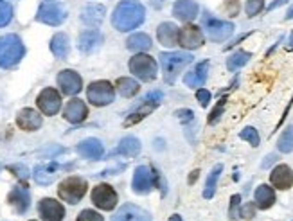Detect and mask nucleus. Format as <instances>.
I'll return each mask as SVG.
<instances>
[{
	"label": "nucleus",
	"mask_w": 293,
	"mask_h": 221,
	"mask_svg": "<svg viewBox=\"0 0 293 221\" xmlns=\"http://www.w3.org/2000/svg\"><path fill=\"white\" fill-rule=\"evenodd\" d=\"M8 202L18 214L26 212L31 205V196H29V191L26 189V185H24V187H20V185L13 187V191L8 194Z\"/></svg>",
	"instance_id": "412c9836"
},
{
	"label": "nucleus",
	"mask_w": 293,
	"mask_h": 221,
	"mask_svg": "<svg viewBox=\"0 0 293 221\" xmlns=\"http://www.w3.org/2000/svg\"><path fill=\"white\" fill-rule=\"evenodd\" d=\"M87 189H88L87 180H83L81 176H69L59 184L58 194L63 202L70 203V205H76L87 194Z\"/></svg>",
	"instance_id": "20e7f679"
},
{
	"label": "nucleus",
	"mask_w": 293,
	"mask_h": 221,
	"mask_svg": "<svg viewBox=\"0 0 293 221\" xmlns=\"http://www.w3.org/2000/svg\"><path fill=\"white\" fill-rule=\"evenodd\" d=\"M77 153H79L83 159H88V160H99L104 153V147H103V142L99 139H85L83 142L77 146Z\"/></svg>",
	"instance_id": "4be33fe9"
},
{
	"label": "nucleus",
	"mask_w": 293,
	"mask_h": 221,
	"mask_svg": "<svg viewBox=\"0 0 293 221\" xmlns=\"http://www.w3.org/2000/svg\"><path fill=\"white\" fill-rule=\"evenodd\" d=\"M264 9V0H246V6H245V11L250 18L257 16L261 11Z\"/></svg>",
	"instance_id": "4c0bfd02"
},
{
	"label": "nucleus",
	"mask_w": 293,
	"mask_h": 221,
	"mask_svg": "<svg viewBox=\"0 0 293 221\" xmlns=\"http://www.w3.org/2000/svg\"><path fill=\"white\" fill-rule=\"evenodd\" d=\"M178 45H182L183 49H198L203 45V33L200 27L187 24L185 27L178 31Z\"/></svg>",
	"instance_id": "f8f14e48"
},
{
	"label": "nucleus",
	"mask_w": 293,
	"mask_h": 221,
	"mask_svg": "<svg viewBox=\"0 0 293 221\" xmlns=\"http://www.w3.org/2000/svg\"><path fill=\"white\" fill-rule=\"evenodd\" d=\"M36 104L45 115H56L61 108V97L54 89H44L36 97Z\"/></svg>",
	"instance_id": "9b49d317"
},
{
	"label": "nucleus",
	"mask_w": 293,
	"mask_h": 221,
	"mask_svg": "<svg viewBox=\"0 0 293 221\" xmlns=\"http://www.w3.org/2000/svg\"><path fill=\"white\" fill-rule=\"evenodd\" d=\"M162 92L160 90H155V92H150L146 97H144V101H150V103H155V104H160V101H162Z\"/></svg>",
	"instance_id": "c03bdc74"
},
{
	"label": "nucleus",
	"mask_w": 293,
	"mask_h": 221,
	"mask_svg": "<svg viewBox=\"0 0 293 221\" xmlns=\"http://www.w3.org/2000/svg\"><path fill=\"white\" fill-rule=\"evenodd\" d=\"M254 200H256V207L261 210L270 209L271 205L275 203V192L270 185L261 184L259 187L256 189V194H254Z\"/></svg>",
	"instance_id": "bb28decb"
},
{
	"label": "nucleus",
	"mask_w": 293,
	"mask_h": 221,
	"mask_svg": "<svg viewBox=\"0 0 293 221\" xmlns=\"http://www.w3.org/2000/svg\"><path fill=\"white\" fill-rule=\"evenodd\" d=\"M289 45H291V49H293V33H291V36H289Z\"/></svg>",
	"instance_id": "864d4df0"
},
{
	"label": "nucleus",
	"mask_w": 293,
	"mask_h": 221,
	"mask_svg": "<svg viewBox=\"0 0 293 221\" xmlns=\"http://www.w3.org/2000/svg\"><path fill=\"white\" fill-rule=\"evenodd\" d=\"M9 171H15V174L20 178V180L26 182L27 176H29V171H27L26 166H22V164H18V166H9Z\"/></svg>",
	"instance_id": "79ce46f5"
},
{
	"label": "nucleus",
	"mask_w": 293,
	"mask_h": 221,
	"mask_svg": "<svg viewBox=\"0 0 293 221\" xmlns=\"http://www.w3.org/2000/svg\"><path fill=\"white\" fill-rule=\"evenodd\" d=\"M207 76H209V61H202L194 67L191 72L185 74L183 83H185L189 89H200V86L205 85Z\"/></svg>",
	"instance_id": "6ab92c4d"
},
{
	"label": "nucleus",
	"mask_w": 293,
	"mask_h": 221,
	"mask_svg": "<svg viewBox=\"0 0 293 221\" xmlns=\"http://www.w3.org/2000/svg\"><path fill=\"white\" fill-rule=\"evenodd\" d=\"M158 58H160V65L164 70V81L169 85H173L178 74L193 61V56L189 52H162Z\"/></svg>",
	"instance_id": "7ed1b4c3"
},
{
	"label": "nucleus",
	"mask_w": 293,
	"mask_h": 221,
	"mask_svg": "<svg viewBox=\"0 0 293 221\" xmlns=\"http://www.w3.org/2000/svg\"><path fill=\"white\" fill-rule=\"evenodd\" d=\"M202 24H203V29L207 31V34H209V38L213 41H225L227 38L232 36V33H234V24L225 22V20H220V18H214V16H211L209 13L203 15Z\"/></svg>",
	"instance_id": "0eeeda50"
},
{
	"label": "nucleus",
	"mask_w": 293,
	"mask_h": 221,
	"mask_svg": "<svg viewBox=\"0 0 293 221\" xmlns=\"http://www.w3.org/2000/svg\"><path fill=\"white\" fill-rule=\"evenodd\" d=\"M196 99H198V103L205 108L207 104L211 103V92L205 89H198V92H196Z\"/></svg>",
	"instance_id": "a19ab883"
},
{
	"label": "nucleus",
	"mask_w": 293,
	"mask_h": 221,
	"mask_svg": "<svg viewBox=\"0 0 293 221\" xmlns=\"http://www.w3.org/2000/svg\"><path fill=\"white\" fill-rule=\"evenodd\" d=\"M87 97L94 106H107L114 103L115 99V89L110 81H94L87 89Z\"/></svg>",
	"instance_id": "423d86ee"
},
{
	"label": "nucleus",
	"mask_w": 293,
	"mask_h": 221,
	"mask_svg": "<svg viewBox=\"0 0 293 221\" xmlns=\"http://www.w3.org/2000/svg\"><path fill=\"white\" fill-rule=\"evenodd\" d=\"M13 18V8L9 2L6 0H0V27L8 26Z\"/></svg>",
	"instance_id": "e433bc0d"
},
{
	"label": "nucleus",
	"mask_w": 293,
	"mask_h": 221,
	"mask_svg": "<svg viewBox=\"0 0 293 221\" xmlns=\"http://www.w3.org/2000/svg\"><path fill=\"white\" fill-rule=\"evenodd\" d=\"M101 43H103V34H101L99 31L90 29V31L81 33L79 41H77V47H79V51L85 52V54H90V52H94L95 49H99Z\"/></svg>",
	"instance_id": "b1692460"
},
{
	"label": "nucleus",
	"mask_w": 293,
	"mask_h": 221,
	"mask_svg": "<svg viewBox=\"0 0 293 221\" xmlns=\"http://www.w3.org/2000/svg\"><path fill=\"white\" fill-rule=\"evenodd\" d=\"M114 221H151V214L132 203H126L115 212Z\"/></svg>",
	"instance_id": "2eb2a0df"
},
{
	"label": "nucleus",
	"mask_w": 293,
	"mask_h": 221,
	"mask_svg": "<svg viewBox=\"0 0 293 221\" xmlns=\"http://www.w3.org/2000/svg\"><path fill=\"white\" fill-rule=\"evenodd\" d=\"M130 72L140 79V81H153L157 78V61L151 56L137 52L130 59Z\"/></svg>",
	"instance_id": "39448f33"
},
{
	"label": "nucleus",
	"mask_w": 293,
	"mask_h": 221,
	"mask_svg": "<svg viewBox=\"0 0 293 221\" xmlns=\"http://www.w3.org/2000/svg\"><path fill=\"white\" fill-rule=\"evenodd\" d=\"M270 182L275 189H281V191H286L293 185V171L289 169L286 164H279L277 167H274L270 174Z\"/></svg>",
	"instance_id": "a211bd4d"
},
{
	"label": "nucleus",
	"mask_w": 293,
	"mask_h": 221,
	"mask_svg": "<svg viewBox=\"0 0 293 221\" xmlns=\"http://www.w3.org/2000/svg\"><path fill=\"white\" fill-rule=\"evenodd\" d=\"M157 173L151 171L148 166H139L133 174V191L137 194H148L151 192V189L157 185Z\"/></svg>",
	"instance_id": "9d476101"
},
{
	"label": "nucleus",
	"mask_w": 293,
	"mask_h": 221,
	"mask_svg": "<svg viewBox=\"0 0 293 221\" xmlns=\"http://www.w3.org/2000/svg\"><path fill=\"white\" fill-rule=\"evenodd\" d=\"M115 86H117L119 94H121L122 97H133L140 89L139 83L132 78H119L117 83H115Z\"/></svg>",
	"instance_id": "2f4dec72"
},
{
	"label": "nucleus",
	"mask_w": 293,
	"mask_h": 221,
	"mask_svg": "<svg viewBox=\"0 0 293 221\" xmlns=\"http://www.w3.org/2000/svg\"><path fill=\"white\" fill-rule=\"evenodd\" d=\"M140 151V140L135 137H124L119 142V147L115 149V155H124V157H135Z\"/></svg>",
	"instance_id": "c85d7f7f"
},
{
	"label": "nucleus",
	"mask_w": 293,
	"mask_h": 221,
	"mask_svg": "<svg viewBox=\"0 0 293 221\" xmlns=\"http://www.w3.org/2000/svg\"><path fill=\"white\" fill-rule=\"evenodd\" d=\"M176 115H178V119L182 122H191V121H193V112H191V110H178V112H176Z\"/></svg>",
	"instance_id": "a18cd8bd"
},
{
	"label": "nucleus",
	"mask_w": 293,
	"mask_h": 221,
	"mask_svg": "<svg viewBox=\"0 0 293 221\" xmlns=\"http://www.w3.org/2000/svg\"><path fill=\"white\" fill-rule=\"evenodd\" d=\"M126 45H128L130 51L142 52L151 47V38L146 33H135L126 40Z\"/></svg>",
	"instance_id": "c756f323"
},
{
	"label": "nucleus",
	"mask_w": 293,
	"mask_h": 221,
	"mask_svg": "<svg viewBox=\"0 0 293 221\" xmlns=\"http://www.w3.org/2000/svg\"><path fill=\"white\" fill-rule=\"evenodd\" d=\"M291 18H293V6L289 8V11L286 13V20H291Z\"/></svg>",
	"instance_id": "8fccbe9b"
},
{
	"label": "nucleus",
	"mask_w": 293,
	"mask_h": 221,
	"mask_svg": "<svg viewBox=\"0 0 293 221\" xmlns=\"http://www.w3.org/2000/svg\"><path fill=\"white\" fill-rule=\"evenodd\" d=\"M24 54H26V49L16 34L0 36V67L2 69H11V67L18 65Z\"/></svg>",
	"instance_id": "f03ea898"
},
{
	"label": "nucleus",
	"mask_w": 293,
	"mask_h": 221,
	"mask_svg": "<svg viewBox=\"0 0 293 221\" xmlns=\"http://www.w3.org/2000/svg\"><path fill=\"white\" fill-rule=\"evenodd\" d=\"M38 212H40L44 221H63L65 217V209L59 202L52 198H44L38 203Z\"/></svg>",
	"instance_id": "4468645a"
},
{
	"label": "nucleus",
	"mask_w": 293,
	"mask_h": 221,
	"mask_svg": "<svg viewBox=\"0 0 293 221\" xmlns=\"http://www.w3.org/2000/svg\"><path fill=\"white\" fill-rule=\"evenodd\" d=\"M178 31L180 29L173 22H164L157 29V40L164 47H173V45L178 43Z\"/></svg>",
	"instance_id": "393cba45"
},
{
	"label": "nucleus",
	"mask_w": 293,
	"mask_h": 221,
	"mask_svg": "<svg viewBox=\"0 0 293 221\" xmlns=\"http://www.w3.org/2000/svg\"><path fill=\"white\" fill-rule=\"evenodd\" d=\"M69 49H70L69 36H67L65 33H58V34H54V36H52L51 51H52V54H54L56 58H59V59L67 58V54H69Z\"/></svg>",
	"instance_id": "cd10ccee"
},
{
	"label": "nucleus",
	"mask_w": 293,
	"mask_h": 221,
	"mask_svg": "<svg viewBox=\"0 0 293 221\" xmlns=\"http://www.w3.org/2000/svg\"><path fill=\"white\" fill-rule=\"evenodd\" d=\"M144 18H146V9L139 0H122L114 9L112 24L121 33H128L142 26Z\"/></svg>",
	"instance_id": "f257e3e1"
},
{
	"label": "nucleus",
	"mask_w": 293,
	"mask_h": 221,
	"mask_svg": "<svg viewBox=\"0 0 293 221\" xmlns=\"http://www.w3.org/2000/svg\"><path fill=\"white\" fill-rule=\"evenodd\" d=\"M252 216H254V205L248 203V205L241 210V217H252Z\"/></svg>",
	"instance_id": "49530a36"
},
{
	"label": "nucleus",
	"mask_w": 293,
	"mask_h": 221,
	"mask_svg": "<svg viewBox=\"0 0 293 221\" xmlns=\"http://www.w3.org/2000/svg\"><path fill=\"white\" fill-rule=\"evenodd\" d=\"M107 9L101 4H88L87 8H83L81 11V22L88 27H99L104 20Z\"/></svg>",
	"instance_id": "aec40b11"
},
{
	"label": "nucleus",
	"mask_w": 293,
	"mask_h": 221,
	"mask_svg": "<svg viewBox=\"0 0 293 221\" xmlns=\"http://www.w3.org/2000/svg\"><path fill=\"white\" fill-rule=\"evenodd\" d=\"M117 192L112 185L108 184H99L95 185L94 191H92V202L95 207H99L103 210H112L117 205Z\"/></svg>",
	"instance_id": "1a4fd4ad"
},
{
	"label": "nucleus",
	"mask_w": 293,
	"mask_h": 221,
	"mask_svg": "<svg viewBox=\"0 0 293 221\" xmlns=\"http://www.w3.org/2000/svg\"><path fill=\"white\" fill-rule=\"evenodd\" d=\"M169 221H182V217H180L178 214H173V216L169 217Z\"/></svg>",
	"instance_id": "3c124183"
},
{
	"label": "nucleus",
	"mask_w": 293,
	"mask_h": 221,
	"mask_svg": "<svg viewBox=\"0 0 293 221\" xmlns=\"http://www.w3.org/2000/svg\"><path fill=\"white\" fill-rule=\"evenodd\" d=\"M88 115V108L87 104L81 99H72L67 103L65 110H63V117L67 119L72 124H77V122H83Z\"/></svg>",
	"instance_id": "5701e85b"
},
{
	"label": "nucleus",
	"mask_w": 293,
	"mask_h": 221,
	"mask_svg": "<svg viewBox=\"0 0 293 221\" xmlns=\"http://www.w3.org/2000/svg\"><path fill=\"white\" fill-rule=\"evenodd\" d=\"M33 221H34V219H33Z\"/></svg>",
	"instance_id": "5fc2aeb1"
},
{
	"label": "nucleus",
	"mask_w": 293,
	"mask_h": 221,
	"mask_svg": "<svg viewBox=\"0 0 293 221\" xmlns=\"http://www.w3.org/2000/svg\"><path fill=\"white\" fill-rule=\"evenodd\" d=\"M286 2H288V0H277V2H274V4L268 6V9H275V8H279V6L286 4Z\"/></svg>",
	"instance_id": "09e8293b"
},
{
	"label": "nucleus",
	"mask_w": 293,
	"mask_h": 221,
	"mask_svg": "<svg viewBox=\"0 0 293 221\" xmlns=\"http://www.w3.org/2000/svg\"><path fill=\"white\" fill-rule=\"evenodd\" d=\"M157 106H158V104L150 103V101H144V103H142V106H140L137 112H133V114L130 115L128 119H126V122H124V124H126V126H132V124H135V122L142 121V119L146 117V115H150L151 112H153Z\"/></svg>",
	"instance_id": "473e14b6"
},
{
	"label": "nucleus",
	"mask_w": 293,
	"mask_h": 221,
	"mask_svg": "<svg viewBox=\"0 0 293 221\" xmlns=\"http://www.w3.org/2000/svg\"><path fill=\"white\" fill-rule=\"evenodd\" d=\"M77 221H104V219H103V216H101V214H97L95 210L87 209V210H83L79 216H77Z\"/></svg>",
	"instance_id": "ea45409f"
},
{
	"label": "nucleus",
	"mask_w": 293,
	"mask_h": 221,
	"mask_svg": "<svg viewBox=\"0 0 293 221\" xmlns=\"http://www.w3.org/2000/svg\"><path fill=\"white\" fill-rule=\"evenodd\" d=\"M239 139L246 140V142H248L250 146H254V147L259 146V133H257V129L252 128V126H246L245 129H241V133H239Z\"/></svg>",
	"instance_id": "c9c22d12"
},
{
	"label": "nucleus",
	"mask_w": 293,
	"mask_h": 221,
	"mask_svg": "<svg viewBox=\"0 0 293 221\" xmlns=\"http://www.w3.org/2000/svg\"><path fill=\"white\" fill-rule=\"evenodd\" d=\"M223 171V166L221 164H216L211 171L209 178H207V184H205V189H203V198L211 200L216 192V185H218V180H220V174Z\"/></svg>",
	"instance_id": "7c9ffc66"
},
{
	"label": "nucleus",
	"mask_w": 293,
	"mask_h": 221,
	"mask_svg": "<svg viewBox=\"0 0 293 221\" xmlns=\"http://www.w3.org/2000/svg\"><path fill=\"white\" fill-rule=\"evenodd\" d=\"M200 13L198 4L194 0H176L173 6V15L182 22H193Z\"/></svg>",
	"instance_id": "dca6fc26"
},
{
	"label": "nucleus",
	"mask_w": 293,
	"mask_h": 221,
	"mask_svg": "<svg viewBox=\"0 0 293 221\" xmlns=\"http://www.w3.org/2000/svg\"><path fill=\"white\" fill-rule=\"evenodd\" d=\"M275 159H277V157H275V155H268V157H266V160H264V162H263V167H268L271 162H275Z\"/></svg>",
	"instance_id": "de8ad7c7"
},
{
	"label": "nucleus",
	"mask_w": 293,
	"mask_h": 221,
	"mask_svg": "<svg viewBox=\"0 0 293 221\" xmlns=\"http://www.w3.org/2000/svg\"><path fill=\"white\" fill-rule=\"evenodd\" d=\"M223 106H225V99H221V101H220V104H218V106L213 110V114H211V117H209V124H214V122H216L218 119H220L221 112H223Z\"/></svg>",
	"instance_id": "37998d69"
},
{
	"label": "nucleus",
	"mask_w": 293,
	"mask_h": 221,
	"mask_svg": "<svg viewBox=\"0 0 293 221\" xmlns=\"http://www.w3.org/2000/svg\"><path fill=\"white\" fill-rule=\"evenodd\" d=\"M67 18V11L58 2H44L36 13V20L47 26H61Z\"/></svg>",
	"instance_id": "6e6552de"
},
{
	"label": "nucleus",
	"mask_w": 293,
	"mask_h": 221,
	"mask_svg": "<svg viewBox=\"0 0 293 221\" xmlns=\"http://www.w3.org/2000/svg\"><path fill=\"white\" fill-rule=\"evenodd\" d=\"M198 173H200V171H193V176H191V184H193V182H194V178H198Z\"/></svg>",
	"instance_id": "603ef678"
},
{
	"label": "nucleus",
	"mask_w": 293,
	"mask_h": 221,
	"mask_svg": "<svg viewBox=\"0 0 293 221\" xmlns=\"http://www.w3.org/2000/svg\"><path fill=\"white\" fill-rule=\"evenodd\" d=\"M41 122H44L41 121V115L38 112H34L33 108H24L16 115V124L24 131H36L41 126Z\"/></svg>",
	"instance_id": "f3484780"
},
{
	"label": "nucleus",
	"mask_w": 293,
	"mask_h": 221,
	"mask_svg": "<svg viewBox=\"0 0 293 221\" xmlns=\"http://www.w3.org/2000/svg\"><path fill=\"white\" fill-rule=\"evenodd\" d=\"M58 169H59V164H56V162L40 164V166L34 167L33 176H34V180H36L40 185H49V184H52V180L56 178V173H58Z\"/></svg>",
	"instance_id": "a878e982"
},
{
	"label": "nucleus",
	"mask_w": 293,
	"mask_h": 221,
	"mask_svg": "<svg viewBox=\"0 0 293 221\" xmlns=\"http://www.w3.org/2000/svg\"><path fill=\"white\" fill-rule=\"evenodd\" d=\"M239 205H241V196L234 194L231 198V209H228V217H231V219L241 217V209H239Z\"/></svg>",
	"instance_id": "58836bf2"
},
{
	"label": "nucleus",
	"mask_w": 293,
	"mask_h": 221,
	"mask_svg": "<svg viewBox=\"0 0 293 221\" xmlns=\"http://www.w3.org/2000/svg\"><path fill=\"white\" fill-rule=\"evenodd\" d=\"M58 86L65 96H76L77 92H81L83 79H81V76L77 72L67 69L58 74Z\"/></svg>",
	"instance_id": "ddd939ff"
},
{
	"label": "nucleus",
	"mask_w": 293,
	"mask_h": 221,
	"mask_svg": "<svg viewBox=\"0 0 293 221\" xmlns=\"http://www.w3.org/2000/svg\"><path fill=\"white\" fill-rule=\"evenodd\" d=\"M252 58V54L246 51H238L234 52V54L231 56V58L227 59V69L231 70V72H234V70L241 69L245 63H248V59Z\"/></svg>",
	"instance_id": "f704fd0d"
},
{
	"label": "nucleus",
	"mask_w": 293,
	"mask_h": 221,
	"mask_svg": "<svg viewBox=\"0 0 293 221\" xmlns=\"http://www.w3.org/2000/svg\"><path fill=\"white\" fill-rule=\"evenodd\" d=\"M277 149L281 153H291L293 151V126H288L281 133L277 140Z\"/></svg>",
	"instance_id": "72a5a7b5"
}]
</instances>
